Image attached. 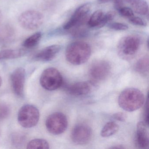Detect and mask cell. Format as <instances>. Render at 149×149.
<instances>
[{"instance_id":"1","label":"cell","mask_w":149,"mask_h":149,"mask_svg":"<svg viewBox=\"0 0 149 149\" xmlns=\"http://www.w3.org/2000/svg\"><path fill=\"white\" fill-rule=\"evenodd\" d=\"M91 54V47L88 43L83 41H75L68 46L65 55L70 63L80 65L88 61Z\"/></svg>"},{"instance_id":"2","label":"cell","mask_w":149,"mask_h":149,"mask_svg":"<svg viewBox=\"0 0 149 149\" xmlns=\"http://www.w3.org/2000/svg\"><path fill=\"white\" fill-rule=\"evenodd\" d=\"M145 101L143 93L135 88H129L124 90L120 94L118 98L119 106L127 111H135L143 106Z\"/></svg>"},{"instance_id":"3","label":"cell","mask_w":149,"mask_h":149,"mask_svg":"<svg viewBox=\"0 0 149 149\" xmlns=\"http://www.w3.org/2000/svg\"><path fill=\"white\" fill-rule=\"evenodd\" d=\"M141 40L136 36H127L120 40L117 46L119 56L124 60H131L135 56L140 47Z\"/></svg>"},{"instance_id":"4","label":"cell","mask_w":149,"mask_h":149,"mask_svg":"<svg viewBox=\"0 0 149 149\" xmlns=\"http://www.w3.org/2000/svg\"><path fill=\"white\" fill-rule=\"evenodd\" d=\"M40 119V112L36 107L31 104L22 106L19 111L18 120L21 126L30 128L36 125Z\"/></svg>"},{"instance_id":"5","label":"cell","mask_w":149,"mask_h":149,"mask_svg":"<svg viewBox=\"0 0 149 149\" xmlns=\"http://www.w3.org/2000/svg\"><path fill=\"white\" fill-rule=\"evenodd\" d=\"M40 83L44 89L48 91H54L62 85L63 79L60 72L55 68H50L42 72Z\"/></svg>"},{"instance_id":"6","label":"cell","mask_w":149,"mask_h":149,"mask_svg":"<svg viewBox=\"0 0 149 149\" xmlns=\"http://www.w3.org/2000/svg\"><path fill=\"white\" fill-rule=\"evenodd\" d=\"M47 130L51 134L60 135L64 132L68 126V121L63 113L56 112L49 115L46 122Z\"/></svg>"},{"instance_id":"7","label":"cell","mask_w":149,"mask_h":149,"mask_svg":"<svg viewBox=\"0 0 149 149\" xmlns=\"http://www.w3.org/2000/svg\"><path fill=\"white\" fill-rule=\"evenodd\" d=\"M44 16L38 11L29 10L22 13L19 17L20 25L26 29L35 30L43 23Z\"/></svg>"},{"instance_id":"8","label":"cell","mask_w":149,"mask_h":149,"mask_svg":"<svg viewBox=\"0 0 149 149\" xmlns=\"http://www.w3.org/2000/svg\"><path fill=\"white\" fill-rule=\"evenodd\" d=\"M110 64L107 61L98 60L94 62L89 69L90 77L93 83L106 79L111 72Z\"/></svg>"},{"instance_id":"9","label":"cell","mask_w":149,"mask_h":149,"mask_svg":"<svg viewBox=\"0 0 149 149\" xmlns=\"http://www.w3.org/2000/svg\"><path fill=\"white\" fill-rule=\"evenodd\" d=\"M91 8V5L89 3L80 6L75 11L69 20L63 26V29L68 30L83 24L89 13Z\"/></svg>"},{"instance_id":"10","label":"cell","mask_w":149,"mask_h":149,"mask_svg":"<svg viewBox=\"0 0 149 149\" xmlns=\"http://www.w3.org/2000/svg\"><path fill=\"white\" fill-rule=\"evenodd\" d=\"M92 136V130L90 126L84 124H79L73 128L71 137L75 143L84 145L89 142Z\"/></svg>"},{"instance_id":"11","label":"cell","mask_w":149,"mask_h":149,"mask_svg":"<svg viewBox=\"0 0 149 149\" xmlns=\"http://www.w3.org/2000/svg\"><path fill=\"white\" fill-rule=\"evenodd\" d=\"M12 87L15 94L22 97L24 95L26 71L22 68L16 69L11 75Z\"/></svg>"},{"instance_id":"12","label":"cell","mask_w":149,"mask_h":149,"mask_svg":"<svg viewBox=\"0 0 149 149\" xmlns=\"http://www.w3.org/2000/svg\"><path fill=\"white\" fill-rule=\"evenodd\" d=\"M144 122H139L137 125L135 141L136 146L140 149H146L149 146V136L147 127Z\"/></svg>"},{"instance_id":"13","label":"cell","mask_w":149,"mask_h":149,"mask_svg":"<svg viewBox=\"0 0 149 149\" xmlns=\"http://www.w3.org/2000/svg\"><path fill=\"white\" fill-rule=\"evenodd\" d=\"M92 82H79L66 87L67 92L73 96H81L85 95L91 92Z\"/></svg>"},{"instance_id":"14","label":"cell","mask_w":149,"mask_h":149,"mask_svg":"<svg viewBox=\"0 0 149 149\" xmlns=\"http://www.w3.org/2000/svg\"><path fill=\"white\" fill-rule=\"evenodd\" d=\"M61 49V47L59 45H53L49 46L41 50L35 56L36 61L47 62L53 60Z\"/></svg>"},{"instance_id":"15","label":"cell","mask_w":149,"mask_h":149,"mask_svg":"<svg viewBox=\"0 0 149 149\" xmlns=\"http://www.w3.org/2000/svg\"><path fill=\"white\" fill-rule=\"evenodd\" d=\"M130 4L133 11L140 15H146L148 13V5L145 0H125Z\"/></svg>"},{"instance_id":"16","label":"cell","mask_w":149,"mask_h":149,"mask_svg":"<svg viewBox=\"0 0 149 149\" xmlns=\"http://www.w3.org/2000/svg\"><path fill=\"white\" fill-rule=\"evenodd\" d=\"M104 14V13L102 10L95 11L91 15L88 21L89 26L91 28H101V24Z\"/></svg>"},{"instance_id":"17","label":"cell","mask_w":149,"mask_h":149,"mask_svg":"<svg viewBox=\"0 0 149 149\" xmlns=\"http://www.w3.org/2000/svg\"><path fill=\"white\" fill-rule=\"evenodd\" d=\"M149 57L147 56L140 58L135 65L136 71L142 75H146L149 72Z\"/></svg>"},{"instance_id":"18","label":"cell","mask_w":149,"mask_h":149,"mask_svg":"<svg viewBox=\"0 0 149 149\" xmlns=\"http://www.w3.org/2000/svg\"><path fill=\"white\" fill-rule=\"evenodd\" d=\"M119 129L117 124L114 122H109L106 124L102 129L101 135L103 137H108L116 134Z\"/></svg>"},{"instance_id":"19","label":"cell","mask_w":149,"mask_h":149,"mask_svg":"<svg viewBox=\"0 0 149 149\" xmlns=\"http://www.w3.org/2000/svg\"><path fill=\"white\" fill-rule=\"evenodd\" d=\"M25 54V51L21 49H6L0 51V60L19 58Z\"/></svg>"},{"instance_id":"20","label":"cell","mask_w":149,"mask_h":149,"mask_svg":"<svg viewBox=\"0 0 149 149\" xmlns=\"http://www.w3.org/2000/svg\"><path fill=\"white\" fill-rule=\"evenodd\" d=\"M27 148L29 149H49V145L47 140L37 139L30 141L28 143Z\"/></svg>"},{"instance_id":"21","label":"cell","mask_w":149,"mask_h":149,"mask_svg":"<svg viewBox=\"0 0 149 149\" xmlns=\"http://www.w3.org/2000/svg\"><path fill=\"white\" fill-rule=\"evenodd\" d=\"M42 33L40 32L36 33L27 38L23 43V46L26 48H32L36 46L40 40Z\"/></svg>"},{"instance_id":"22","label":"cell","mask_w":149,"mask_h":149,"mask_svg":"<svg viewBox=\"0 0 149 149\" xmlns=\"http://www.w3.org/2000/svg\"><path fill=\"white\" fill-rule=\"evenodd\" d=\"M13 30L11 28L5 27L0 29V41L5 42L12 39L13 36Z\"/></svg>"},{"instance_id":"23","label":"cell","mask_w":149,"mask_h":149,"mask_svg":"<svg viewBox=\"0 0 149 149\" xmlns=\"http://www.w3.org/2000/svg\"><path fill=\"white\" fill-rule=\"evenodd\" d=\"M118 13L121 16L130 18L134 16V13L131 8L128 7H122L118 10Z\"/></svg>"},{"instance_id":"24","label":"cell","mask_w":149,"mask_h":149,"mask_svg":"<svg viewBox=\"0 0 149 149\" xmlns=\"http://www.w3.org/2000/svg\"><path fill=\"white\" fill-rule=\"evenodd\" d=\"M108 27L111 29L116 31H125L129 28L128 26L124 23L114 22L109 24Z\"/></svg>"},{"instance_id":"25","label":"cell","mask_w":149,"mask_h":149,"mask_svg":"<svg viewBox=\"0 0 149 149\" xmlns=\"http://www.w3.org/2000/svg\"><path fill=\"white\" fill-rule=\"evenodd\" d=\"M116 15V13L113 11H110L107 13L104 14L103 18L102 24H101V27H103L109 22L115 18Z\"/></svg>"},{"instance_id":"26","label":"cell","mask_w":149,"mask_h":149,"mask_svg":"<svg viewBox=\"0 0 149 149\" xmlns=\"http://www.w3.org/2000/svg\"><path fill=\"white\" fill-rule=\"evenodd\" d=\"M130 23L136 26H146L147 23L145 20L138 17H133L129 19Z\"/></svg>"},{"instance_id":"27","label":"cell","mask_w":149,"mask_h":149,"mask_svg":"<svg viewBox=\"0 0 149 149\" xmlns=\"http://www.w3.org/2000/svg\"><path fill=\"white\" fill-rule=\"evenodd\" d=\"M9 114V109L7 105L4 104L0 103V120L4 119Z\"/></svg>"},{"instance_id":"28","label":"cell","mask_w":149,"mask_h":149,"mask_svg":"<svg viewBox=\"0 0 149 149\" xmlns=\"http://www.w3.org/2000/svg\"><path fill=\"white\" fill-rule=\"evenodd\" d=\"M113 118L115 120L120 122H125L127 118V116L123 112H119L113 114Z\"/></svg>"},{"instance_id":"29","label":"cell","mask_w":149,"mask_h":149,"mask_svg":"<svg viewBox=\"0 0 149 149\" xmlns=\"http://www.w3.org/2000/svg\"><path fill=\"white\" fill-rule=\"evenodd\" d=\"M144 122L148 125V121H149V116H148V99H146V102L145 107L144 113Z\"/></svg>"},{"instance_id":"30","label":"cell","mask_w":149,"mask_h":149,"mask_svg":"<svg viewBox=\"0 0 149 149\" xmlns=\"http://www.w3.org/2000/svg\"><path fill=\"white\" fill-rule=\"evenodd\" d=\"M124 148H125V147H123L122 146H115L110 147V149H124Z\"/></svg>"},{"instance_id":"31","label":"cell","mask_w":149,"mask_h":149,"mask_svg":"<svg viewBox=\"0 0 149 149\" xmlns=\"http://www.w3.org/2000/svg\"><path fill=\"white\" fill-rule=\"evenodd\" d=\"M3 19V15H2V12L1 10H0V23L1 22V21Z\"/></svg>"},{"instance_id":"32","label":"cell","mask_w":149,"mask_h":149,"mask_svg":"<svg viewBox=\"0 0 149 149\" xmlns=\"http://www.w3.org/2000/svg\"><path fill=\"white\" fill-rule=\"evenodd\" d=\"M2 79H1V77H0V87L1 86V84H2Z\"/></svg>"}]
</instances>
